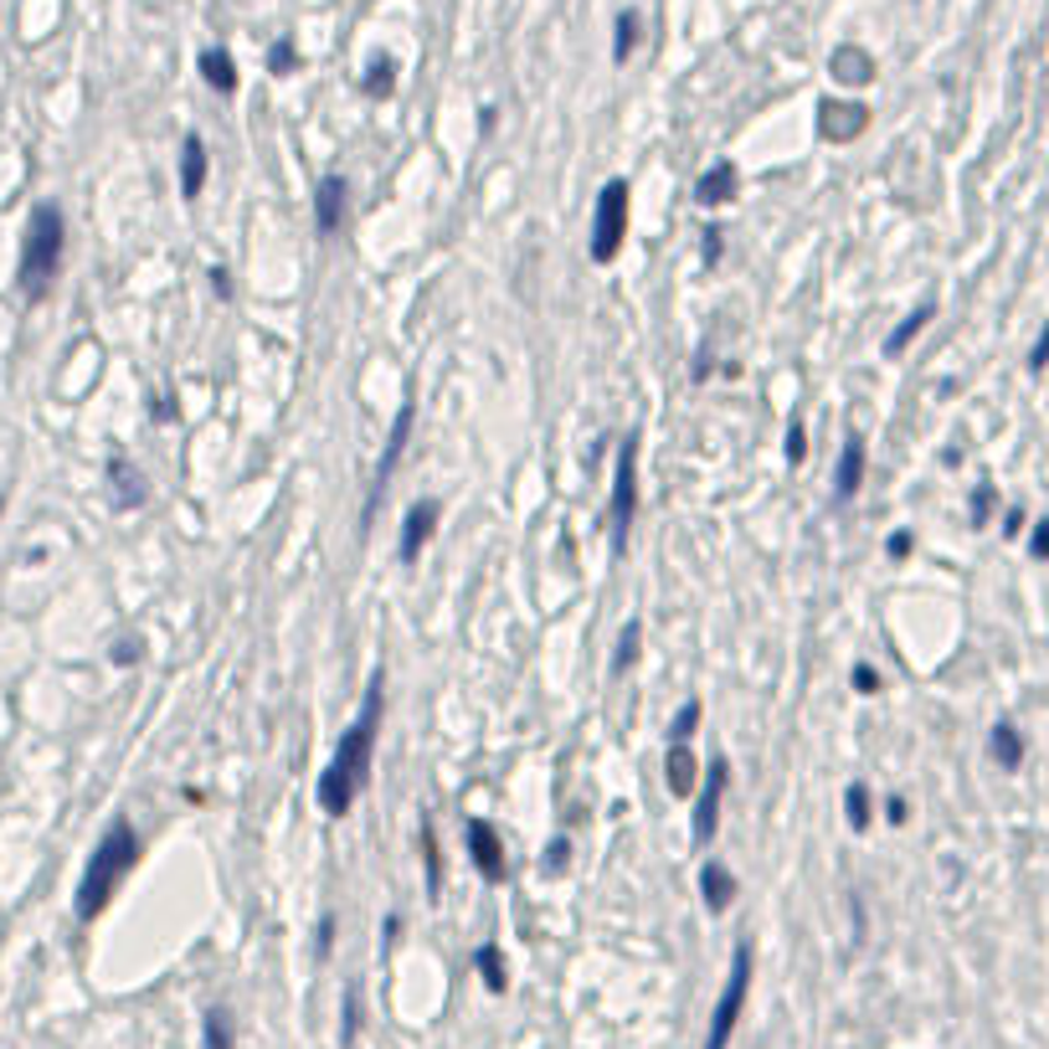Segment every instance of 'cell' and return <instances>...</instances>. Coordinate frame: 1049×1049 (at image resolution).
I'll return each mask as SVG.
<instances>
[{"label":"cell","mask_w":1049,"mask_h":1049,"mask_svg":"<svg viewBox=\"0 0 1049 1049\" xmlns=\"http://www.w3.org/2000/svg\"><path fill=\"white\" fill-rule=\"evenodd\" d=\"M725 787H731V767L710 761L705 782H699V802H695V844H710L720 829V808H725Z\"/></svg>","instance_id":"7"},{"label":"cell","mask_w":1049,"mask_h":1049,"mask_svg":"<svg viewBox=\"0 0 1049 1049\" xmlns=\"http://www.w3.org/2000/svg\"><path fill=\"white\" fill-rule=\"evenodd\" d=\"M1049 366V325H1045V334L1034 340V350H1029V370H1045Z\"/></svg>","instance_id":"36"},{"label":"cell","mask_w":1049,"mask_h":1049,"mask_svg":"<svg viewBox=\"0 0 1049 1049\" xmlns=\"http://www.w3.org/2000/svg\"><path fill=\"white\" fill-rule=\"evenodd\" d=\"M1024 530V509H1009V524H1003V535H1019Z\"/></svg>","instance_id":"42"},{"label":"cell","mask_w":1049,"mask_h":1049,"mask_svg":"<svg viewBox=\"0 0 1049 1049\" xmlns=\"http://www.w3.org/2000/svg\"><path fill=\"white\" fill-rule=\"evenodd\" d=\"M802 458H808V438H802V422L793 417V422H787V464L797 468Z\"/></svg>","instance_id":"34"},{"label":"cell","mask_w":1049,"mask_h":1049,"mask_svg":"<svg viewBox=\"0 0 1049 1049\" xmlns=\"http://www.w3.org/2000/svg\"><path fill=\"white\" fill-rule=\"evenodd\" d=\"M139 864V834L129 818H114L109 823V834L98 838L93 859H88V870L78 880V921H98V915L109 911V900L118 895L124 885V874Z\"/></svg>","instance_id":"2"},{"label":"cell","mask_w":1049,"mask_h":1049,"mask_svg":"<svg viewBox=\"0 0 1049 1049\" xmlns=\"http://www.w3.org/2000/svg\"><path fill=\"white\" fill-rule=\"evenodd\" d=\"M422 870H428V895H438L443 890V864H438V838H432V823L422 818Z\"/></svg>","instance_id":"27"},{"label":"cell","mask_w":1049,"mask_h":1049,"mask_svg":"<svg viewBox=\"0 0 1049 1049\" xmlns=\"http://www.w3.org/2000/svg\"><path fill=\"white\" fill-rule=\"evenodd\" d=\"M639 520V432H628L618 447V473H612V509H607V530H612V551H628Z\"/></svg>","instance_id":"4"},{"label":"cell","mask_w":1049,"mask_h":1049,"mask_svg":"<svg viewBox=\"0 0 1049 1049\" xmlns=\"http://www.w3.org/2000/svg\"><path fill=\"white\" fill-rule=\"evenodd\" d=\"M639 31H643L639 11H618V26H612V62H618V67L633 58V47H639Z\"/></svg>","instance_id":"23"},{"label":"cell","mask_w":1049,"mask_h":1049,"mask_svg":"<svg viewBox=\"0 0 1049 1049\" xmlns=\"http://www.w3.org/2000/svg\"><path fill=\"white\" fill-rule=\"evenodd\" d=\"M391 88H396V62L387 58V52H376L366 67V78H361V93L366 98H391Z\"/></svg>","instance_id":"22"},{"label":"cell","mask_w":1049,"mask_h":1049,"mask_svg":"<svg viewBox=\"0 0 1049 1049\" xmlns=\"http://www.w3.org/2000/svg\"><path fill=\"white\" fill-rule=\"evenodd\" d=\"M746 993H751V941H741L736 957H731V977L720 988V1003L710 1013V1034H705V1049H731V1034H736V1019L746 1009Z\"/></svg>","instance_id":"5"},{"label":"cell","mask_w":1049,"mask_h":1049,"mask_svg":"<svg viewBox=\"0 0 1049 1049\" xmlns=\"http://www.w3.org/2000/svg\"><path fill=\"white\" fill-rule=\"evenodd\" d=\"M639 643H643V622L628 618L618 633V654H612V674H628L633 663H639Z\"/></svg>","instance_id":"24"},{"label":"cell","mask_w":1049,"mask_h":1049,"mask_svg":"<svg viewBox=\"0 0 1049 1049\" xmlns=\"http://www.w3.org/2000/svg\"><path fill=\"white\" fill-rule=\"evenodd\" d=\"M628 237V180H607L597 191V216H592V263H612Z\"/></svg>","instance_id":"6"},{"label":"cell","mask_w":1049,"mask_h":1049,"mask_svg":"<svg viewBox=\"0 0 1049 1049\" xmlns=\"http://www.w3.org/2000/svg\"><path fill=\"white\" fill-rule=\"evenodd\" d=\"M206 1049H232V1013L227 1009L206 1013Z\"/></svg>","instance_id":"29"},{"label":"cell","mask_w":1049,"mask_h":1049,"mask_svg":"<svg viewBox=\"0 0 1049 1049\" xmlns=\"http://www.w3.org/2000/svg\"><path fill=\"white\" fill-rule=\"evenodd\" d=\"M407 432H412V407H402V417H396V428H391L387 458H381V468H376V489H370V509H376V500H381V489H387V479H391V468H396V458H402V447H407Z\"/></svg>","instance_id":"21"},{"label":"cell","mask_w":1049,"mask_h":1049,"mask_svg":"<svg viewBox=\"0 0 1049 1049\" xmlns=\"http://www.w3.org/2000/svg\"><path fill=\"white\" fill-rule=\"evenodd\" d=\"M62 253H67V222H62V206L41 201L31 206V222H26V237H21V268L16 283L26 299H47L52 283L62 273Z\"/></svg>","instance_id":"3"},{"label":"cell","mask_w":1049,"mask_h":1049,"mask_svg":"<svg viewBox=\"0 0 1049 1049\" xmlns=\"http://www.w3.org/2000/svg\"><path fill=\"white\" fill-rule=\"evenodd\" d=\"M699 895H705V906L720 915L731 900H736V874L725 870L720 859H705V870H699Z\"/></svg>","instance_id":"15"},{"label":"cell","mask_w":1049,"mask_h":1049,"mask_svg":"<svg viewBox=\"0 0 1049 1049\" xmlns=\"http://www.w3.org/2000/svg\"><path fill=\"white\" fill-rule=\"evenodd\" d=\"M844 813H849V823H855V829H864V823H870V787H864V782H855V787L844 793Z\"/></svg>","instance_id":"30"},{"label":"cell","mask_w":1049,"mask_h":1049,"mask_svg":"<svg viewBox=\"0 0 1049 1049\" xmlns=\"http://www.w3.org/2000/svg\"><path fill=\"white\" fill-rule=\"evenodd\" d=\"M705 257H710V263L720 257V227H710V232H705Z\"/></svg>","instance_id":"41"},{"label":"cell","mask_w":1049,"mask_h":1049,"mask_svg":"<svg viewBox=\"0 0 1049 1049\" xmlns=\"http://www.w3.org/2000/svg\"><path fill=\"white\" fill-rule=\"evenodd\" d=\"M330 947H334V915H325L319 921V957H330Z\"/></svg>","instance_id":"39"},{"label":"cell","mask_w":1049,"mask_h":1049,"mask_svg":"<svg viewBox=\"0 0 1049 1049\" xmlns=\"http://www.w3.org/2000/svg\"><path fill=\"white\" fill-rule=\"evenodd\" d=\"M932 314H936V304H932V299H926V304H921V309H911V314H906V325H900V330H895L890 340H885V355H900V350L911 345L915 334L926 330V319H932Z\"/></svg>","instance_id":"25"},{"label":"cell","mask_w":1049,"mask_h":1049,"mask_svg":"<svg viewBox=\"0 0 1049 1049\" xmlns=\"http://www.w3.org/2000/svg\"><path fill=\"white\" fill-rule=\"evenodd\" d=\"M855 690L859 695H880V674H874L870 663H855Z\"/></svg>","instance_id":"35"},{"label":"cell","mask_w":1049,"mask_h":1049,"mask_svg":"<svg viewBox=\"0 0 1049 1049\" xmlns=\"http://www.w3.org/2000/svg\"><path fill=\"white\" fill-rule=\"evenodd\" d=\"M345 212H350L345 175H325V180H319V191H314V227H319V237L340 232V227H345Z\"/></svg>","instance_id":"10"},{"label":"cell","mask_w":1049,"mask_h":1049,"mask_svg":"<svg viewBox=\"0 0 1049 1049\" xmlns=\"http://www.w3.org/2000/svg\"><path fill=\"white\" fill-rule=\"evenodd\" d=\"M1029 551L1039 556V561H1049V520H1039L1034 524V541H1029Z\"/></svg>","instance_id":"37"},{"label":"cell","mask_w":1049,"mask_h":1049,"mask_svg":"<svg viewBox=\"0 0 1049 1049\" xmlns=\"http://www.w3.org/2000/svg\"><path fill=\"white\" fill-rule=\"evenodd\" d=\"M109 479H114V505L118 509H135L139 500H144V479H139V468L118 453L114 464H109Z\"/></svg>","instance_id":"19"},{"label":"cell","mask_w":1049,"mask_h":1049,"mask_svg":"<svg viewBox=\"0 0 1049 1049\" xmlns=\"http://www.w3.org/2000/svg\"><path fill=\"white\" fill-rule=\"evenodd\" d=\"M663 772H669V793L690 797L699 787V761L690 751V741H669V757H663Z\"/></svg>","instance_id":"14"},{"label":"cell","mask_w":1049,"mask_h":1049,"mask_svg":"<svg viewBox=\"0 0 1049 1049\" xmlns=\"http://www.w3.org/2000/svg\"><path fill=\"white\" fill-rule=\"evenodd\" d=\"M993 505H998V489H993V484H983V489H977V494H972V524H988Z\"/></svg>","instance_id":"33"},{"label":"cell","mask_w":1049,"mask_h":1049,"mask_svg":"<svg viewBox=\"0 0 1049 1049\" xmlns=\"http://www.w3.org/2000/svg\"><path fill=\"white\" fill-rule=\"evenodd\" d=\"M885 551H890L895 561H900V556H911V535H906V530H900V535H890V541H885Z\"/></svg>","instance_id":"40"},{"label":"cell","mask_w":1049,"mask_h":1049,"mask_svg":"<svg viewBox=\"0 0 1049 1049\" xmlns=\"http://www.w3.org/2000/svg\"><path fill=\"white\" fill-rule=\"evenodd\" d=\"M829 67H834V78L838 83H874V58L864 52V47H838L834 58H829Z\"/></svg>","instance_id":"16"},{"label":"cell","mask_w":1049,"mask_h":1049,"mask_svg":"<svg viewBox=\"0 0 1049 1049\" xmlns=\"http://www.w3.org/2000/svg\"><path fill=\"white\" fill-rule=\"evenodd\" d=\"M201 186H206V144L191 135V139H186V150H180V195L195 201Z\"/></svg>","instance_id":"17"},{"label":"cell","mask_w":1049,"mask_h":1049,"mask_svg":"<svg viewBox=\"0 0 1049 1049\" xmlns=\"http://www.w3.org/2000/svg\"><path fill=\"white\" fill-rule=\"evenodd\" d=\"M381 684H370L366 690V705H361V716L350 720V731L340 736V746H334V757L330 767L319 772V808L330 818H345L350 813V802L361 797V787H366V772H370V751H376V731H381Z\"/></svg>","instance_id":"1"},{"label":"cell","mask_w":1049,"mask_h":1049,"mask_svg":"<svg viewBox=\"0 0 1049 1049\" xmlns=\"http://www.w3.org/2000/svg\"><path fill=\"white\" fill-rule=\"evenodd\" d=\"M864 124H870V109L864 103H838V98H823L818 103V135L829 139V144H849V139L864 135Z\"/></svg>","instance_id":"9"},{"label":"cell","mask_w":1049,"mask_h":1049,"mask_svg":"<svg viewBox=\"0 0 1049 1049\" xmlns=\"http://www.w3.org/2000/svg\"><path fill=\"white\" fill-rule=\"evenodd\" d=\"M468 855H473V870L484 874L489 885H505L509 880V864H505V844H500V829L473 818L468 823Z\"/></svg>","instance_id":"8"},{"label":"cell","mask_w":1049,"mask_h":1049,"mask_svg":"<svg viewBox=\"0 0 1049 1049\" xmlns=\"http://www.w3.org/2000/svg\"><path fill=\"white\" fill-rule=\"evenodd\" d=\"M114 659H118V663H135V659H139V648H135V643H118Z\"/></svg>","instance_id":"43"},{"label":"cell","mask_w":1049,"mask_h":1049,"mask_svg":"<svg viewBox=\"0 0 1049 1049\" xmlns=\"http://www.w3.org/2000/svg\"><path fill=\"white\" fill-rule=\"evenodd\" d=\"M479 977L489 983V993H505L509 988V972H505V952L489 941V947H479Z\"/></svg>","instance_id":"26"},{"label":"cell","mask_w":1049,"mask_h":1049,"mask_svg":"<svg viewBox=\"0 0 1049 1049\" xmlns=\"http://www.w3.org/2000/svg\"><path fill=\"white\" fill-rule=\"evenodd\" d=\"M195 67H201V78L212 83V88H216V93H222V98H227V93H237V62L227 58L222 47H206Z\"/></svg>","instance_id":"20"},{"label":"cell","mask_w":1049,"mask_h":1049,"mask_svg":"<svg viewBox=\"0 0 1049 1049\" xmlns=\"http://www.w3.org/2000/svg\"><path fill=\"white\" fill-rule=\"evenodd\" d=\"M355 1034H361V993L345 988V1003H340V1049H355Z\"/></svg>","instance_id":"28"},{"label":"cell","mask_w":1049,"mask_h":1049,"mask_svg":"<svg viewBox=\"0 0 1049 1049\" xmlns=\"http://www.w3.org/2000/svg\"><path fill=\"white\" fill-rule=\"evenodd\" d=\"M859 484H864V443L859 438H844V447H838V468H834V500L838 505H849L859 494Z\"/></svg>","instance_id":"12"},{"label":"cell","mask_w":1049,"mask_h":1049,"mask_svg":"<svg viewBox=\"0 0 1049 1049\" xmlns=\"http://www.w3.org/2000/svg\"><path fill=\"white\" fill-rule=\"evenodd\" d=\"M988 751H993V761H998L1003 772H1019V761H1024V736H1019V725L998 720V725H993V736H988Z\"/></svg>","instance_id":"18"},{"label":"cell","mask_w":1049,"mask_h":1049,"mask_svg":"<svg viewBox=\"0 0 1049 1049\" xmlns=\"http://www.w3.org/2000/svg\"><path fill=\"white\" fill-rule=\"evenodd\" d=\"M438 500H417L407 515V524H402V541H396V556H402V566H412L417 556H422V545L432 541V530H438Z\"/></svg>","instance_id":"11"},{"label":"cell","mask_w":1049,"mask_h":1049,"mask_svg":"<svg viewBox=\"0 0 1049 1049\" xmlns=\"http://www.w3.org/2000/svg\"><path fill=\"white\" fill-rule=\"evenodd\" d=\"M736 186H741L736 165H731V160H716V165L695 180V201L699 206H725V201L736 195Z\"/></svg>","instance_id":"13"},{"label":"cell","mask_w":1049,"mask_h":1049,"mask_svg":"<svg viewBox=\"0 0 1049 1049\" xmlns=\"http://www.w3.org/2000/svg\"><path fill=\"white\" fill-rule=\"evenodd\" d=\"M885 818H890L895 829H900V823L911 818V808H906V797H890V802H885Z\"/></svg>","instance_id":"38"},{"label":"cell","mask_w":1049,"mask_h":1049,"mask_svg":"<svg viewBox=\"0 0 1049 1049\" xmlns=\"http://www.w3.org/2000/svg\"><path fill=\"white\" fill-rule=\"evenodd\" d=\"M268 67L278 73V78H289L293 67H299V52H293V41H278V47H273V52H268Z\"/></svg>","instance_id":"32"},{"label":"cell","mask_w":1049,"mask_h":1049,"mask_svg":"<svg viewBox=\"0 0 1049 1049\" xmlns=\"http://www.w3.org/2000/svg\"><path fill=\"white\" fill-rule=\"evenodd\" d=\"M212 283H216V293H222V299L232 293V283H227V273H222V268H212Z\"/></svg>","instance_id":"44"},{"label":"cell","mask_w":1049,"mask_h":1049,"mask_svg":"<svg viewBox=\"0 0 1049 1049\" xmlns=\"http://www.w3.org/2000/svg\"><path fill=\"white\" fill-rule=\"evenodd\" d=\"M695 725H699V699H690V705H680V716H674V725H669V741H690L695 736Z\"/></svg>","instance_id":"31"}]
</instances>
